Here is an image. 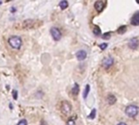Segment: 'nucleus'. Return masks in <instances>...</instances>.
<instances>
[{
  "label": "nucleus",
  "instance_id": "obj_1",
  "mask_svg": "<svg viewBox=\"0 0 139 125\" xmlns=\"http://www.w3.org/2000/svg\"><path fill=\"white\" fill-rule=\"evenodd\" d=\"M9 45L11 46L12 48L14 49H20L22 46V40L20 37H17V36H12L8 40Z\"/></svg>",
  "mask_w": 139,
  "mask_h": 125
},
{
  "label": "nucleus",
  "instance_id": "obj_2",
  "mask_svg": "<svg viewBox=\"0 0 139 125\" xmlns=\"http://www.w3.org/2000/svg\"><path fill=\"white\" fill-rule=\"evenodd\" d=\"M138 113V107L135 105H129L125 108V114L128 117H135Z\"/></svg>",
  "mask_w": 139,
  "mask_h": 125
},
{
  "label": "nucleus",
  "instance_id": "obj_3",
  "mask_svg": "<svg viewBox=\"0 0 139 125\" xmlns=\"http://www.w3.org/2000/svg\"><path fill=\"white\" fill-rule=\"evenodd\" d=\"M50 34L52 36V38L54 41H60L62 37V34H61L60 30L56 27H53L50 28Z\"/></svg>",
  "mask_w": 139,
  "mask_h": 125
},
{
  "label": "nucleus",
  "instance_id": "obj_4",
  "mask_svg": "<svg viewBox=\"0 0 139 125\" xmlns=\"http://www.w3.org/2000/svg\"><path fill=\"white\" fill-rule=\"evenodd\" d=\"M61 110L62 112L65 114H68L71 110H72V106L71 104L67 101H64L62 102V105H61Z\"/></svg>",
  "mask_w": 139,
  "mask_h": 125
},
{
  "label": "nucleus",
  "instance_id": "obj_5",
  "mask_svg": "<svg viewBox=\"0 0 139 125\" xmlns=\"http://www.w3.org/2000/svg\"><path fill=\"white\" fill-rule=\"evenodd\" d=\"M114 64V58L111 56H108V57H106L103 58V60L102 62V64L103 66V68H106V69H108L109 68H111L112 66Z\"/></svg>",
  "mask_w": 139,
  "mask_h": 125
},
{
  "label": "nucleus",
  "instance_id": "obj_6",
  "mask_svg": "<svg viewBox=\"0 0 139 125\" xmlns=\"http://www.w3.org/2000/svg\"><path fill=\"white\" fill-rule=\"evenodd\" d=\"M138 46V38H134L130 39L128 42V47L132 50H136Z\"/></svg>",
  "mask_w": 139,
  "mask_h": 125
},
{
  "label": "nucleus",
  "instance_id": "obj_7",
  "mask_svg": "<svg viewBox=\"0 0 139 125\" xmlns=\"http://www.w3.org/2000/svg\"><path fill=\"white\" fill-rule=\"evenodd\" d=\"M105 6V2L102 1H97L94 3V8L98 12H101Z\"/></svg>",
  "mask_w": 139,
  "mask_h": 125
},
{
  "label": "nucleus",
  "instance_id": "obj_8",
  "mask_svg": "<svg viewBox=\"0 0 139 125\" xmlns=\"http://www.w3.org/2000/svg\"><path fill=\"white\" fill-rule=\"evenodd\" d=\"M131 24L134 26H138L139 24V12H136L135 14L132 16L131 19Z\"/></svg>",
  "mask_w": 139,
  "mask_h": 125
},
{
  "label": "nucleus",
  "instance_id": "obj_9",
  "mask_svg": "<svg viewBox=\"0 0 139 125\" xmlns=\"http://www.w3.org/2000/svg\"><path fill=\"white\" fill-rule=\"evenodd\" d=\"M76 56L77 60H84L86 58V56H87V53H86V50H79L76 53Z\"/></svg>",
  "mask_w": 139,
  "mask_h": 125
},
{
  "label": "nucleus",
  "instance_id": "obj_10",
  "mask_svg": "<svg viewBox=\"0 0 139 125\" xmlns=\"http://www.w3.org/2000/svg\"><path fill=\"white\" fill-rule=\"evenodd\" d=\"M35 24L34 20H28L24 21V26L23 28H32V26H34Z\"/></svg>",
  "mask_w": 139,
  "mask_h": 125
},
{
  "label": "nucleus",
  "instance_id": "obj_11",
  "mask_svg": "<svg viewBox=\"0 0 139 125\" xmlns=\"http://www.w3.org/2000/svg\"><path fill=\"white\" fill-rule=\"evenodd\" d=\"M106 100H108V102L110 105H113L116 102V98L113 94H109L108 98H106Z\"/></svg>",
  "mask_w": 139,
  "mask_h": 125
},
{
  "label": "nucleus",
  "instance_id": "obj_12",
  "mask_svg": "<svg viewBox=\"0 0 139 125\" xmlns=\"http://www.w3.org/2000/svg\"><path fill=\"white\" fill-rule=\"evenodd\" d=\"M79 91H80L79 85H78V84L76 83L75 84H74V86H73L72 90V94L74 95V96H76V95L79 94Z\"/></svg>",
  "mask_w": 139,
  "mask_h": 125
},
{
  "label": "nucleus",
  "instance_id": "obj_13",
  "mask_svg": "<svg viewBox=\"0 0 139 125\" xmlns=\"http://www.w3.org/2000/svg\"><path fill=\"white\" fill-rule=\"evenodd\" d=\"M60 8L62 9V10H64V9H66L68 6V2L66 0H64V1H61L60 2Z\"/></svg>",
  "mask_w": 139,
  "mask_h": 125
},
{
  "label": "nucleus",
  "instance_id": "obj_14",
  "mask_svg": "<svg viewBox=\"0 0 139 125\" xmlns=\"http://www.w3.org/2000/svg\"><path fill=\"white\" fill-rule=\"evenodd\" d=\"M93 32L96 36H99L100 34H101V29H100L97 25H94V28H93Z\"/></svg>",
  "mask_w": 139,
  "mask_h": 125
},
{
  "label": "nucleus",
  "instance_id": "obj_15",
  "mask_svg": "<svg viewBox=\"0 0 139 125\" xmlns=\"http://www.w3.org/2000/svg\"><path fill=\"white\" fill-rule=\"evenodd\" d=\"M126 30H127V28H126V26L125 25H122L121 27H120L118 28V34H124V32H126Z\"/></svg>",
  "mask_w": 139,
  "mask_h": 125
},
{
  "label": "nucleus",
  "instance_id": "obj_16",
  "mask_svg": "<svg viewBox=\"0 0 139 125\" xmlns=\"http://www.w3.org/2000/svg\"><path fill=\"white\" fill-rule=\"evenodd\" d=\"M90 87L89 84H87L86 86V88H85V91H84V94H83V97L84 98H86L87 96H88L89 94V92H90Z\"/></svg>",
  "mask_w": 139,
  "mask_h": 125
},
{
  "label": "nucleus",
  "instance_id": "obj_17",
  "mask_svg": "<svg viewBox=\"0 0 139 125\" xmlns=\"http://www.w3.org/2000/svg\"><path fill=\"white\" fill-rule=\"evenodd\" d=\"M95 116H96V110L95 109H93L92 111H91V113L89 114L88 117L90 118V119L93 120V119H94V118H95Z\"/></svg>",
  "mask_w": 139,
  "mask_h": 125
},
{
  "label": "nucleus",
  "instance_id": "obj_18",
  "mask_svg": "<svg viewBox=\"0 0 139 125\" xmlns=\"http://www.w3.org/2000/svg\"><path fill=\"white\" fill-rule=\"evenodd\" d=\"M17 125H28V122L26 120H21L19 121V123L17 124Z\"/></svg>",
  "mask_w": 139,
  "mask_h": 125
},
{
  "label": "nucleus",
  "instance_id": "obj_19",
  "mask_svg": "<svg viewBox=\"0 0 139 125\" xmlns=\"http://www.w3.org/2000/svg\"><path fill=\"white\" fill-rule=\"evenodd\" d=\"M110 38H111V32H106V34H105L104 35L102 36V38L103 39H109Z\"/></svg>",
  "mask_w": 139,
  "mask_h": 125
},
{
  "label": "nucleus",
  "instance_id": "obj_20",
  "mask_svg": "<svg viewBox=\"0 0 139 125\" xmlns=\"http://www.w3.org/2000/svg\"><path fill=\"white\" fill-rule=\"evenodd\" d=\"M12 96H13V98H14L15 100L17 99L18 94H17V91L16 90H13V91H12Z\"/></svg>",
  "mask_w": 139,
  "mask_h": 125
},
{
  "label": "nucleus",
  "instance_id": "obj_21",
  "mask_svg": "<svg viewBox=\"0 0 139 125\" xmlns=\"http://www.w3.org/2000/svg\"><path fill=\"white\" fill-rule=\"evenodd\" d=\"M67 125H75V121H74L73 119H70L68 121Z\"/></svg>",
  "mask_w": 139,
  "mask_h": 125
},
{
  "label": "nucleus",
  "instance_id": "obj_22",
  "mask_svg": "<svg viewBox=\"0 0 139 125\" xmlns=\"http://www.w3.org/2000/svg\"><path fill=\"white\" fill-rule=\"evenodd\" d=\"M106 46H108V45H106V43H102L101 45L99 46V47H100V49H101V50H105V49L106 48Z\"/></svg>",
  "mask_w": 139,
  "mask_h": 125
},
{
  "label": "nucleus",
  "instance_id": "obj_23",
  "mask_svg": "<svg viewBox=\"0 0 139 125\" xmlns=\"http://www.w3.org/2000/svg\"><path fill=\"white\" fill-rule=\"evenodd\" d=\"M117 125H127L125 123H120V124H118Z\"/></svg>",
  "mask_w": 139,
  "mask_h": 125
}]
</instances>
